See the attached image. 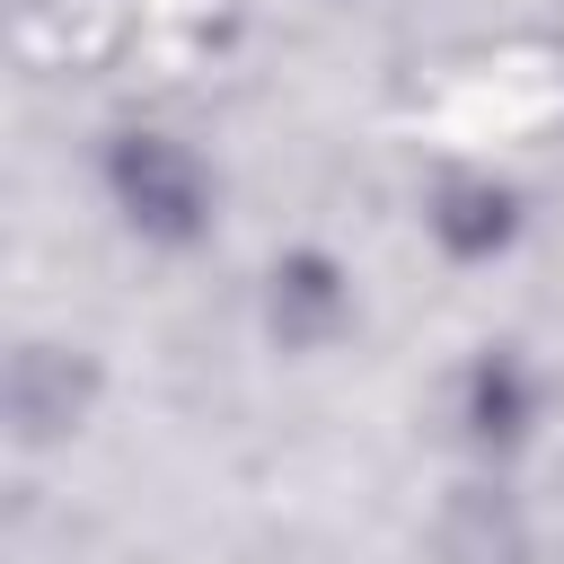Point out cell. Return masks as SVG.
Instances as JSON below:
<instances>
[{
    "label": "cell",
    "mask_w": 564,
    "mask_h": 564,
    "mask_svg": "<svg viewBox=\"0 0 564 564\" xmlns=\"http://www.w3.org/2000/svg\"><path fill=\"white\" fill-rule=\"evenodd\" d=\"M115 185H123L132 220H150V229H194V212H203V176H194V159L167 150V141H123Z\"/></svg>",
    "instance_id": "6da1fadb"
}]
</instances>
